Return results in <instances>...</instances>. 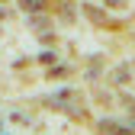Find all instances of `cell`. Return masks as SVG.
Segmentation results:
<instances>
[{"mask_svg": "<svg viewBox=\"0 0 135 135\" xmlns=\"http://www.w3.org/2000/svg\"><path fill=\"white\" fill-rule=\"evenodd\" d=\"M20 7H23L26 13H42V10H45V0H20Z\"/></svg>", "mask_w": 135, "mask_h": 135, "instance_id": "obj_1", "label": "cell"}, {"mask_svg": "<svg viewBox=\"0 0 135 135\" xmlns=\"http://www.w3.org/2000/svg\"><path fill=\"white\" fill-rule=\"evenodd\" d=\"M103 132H109V135H135V132H129V129H113V126H103Z\"/></svg>", "mask_w": 135, "mask_h": 135, "instance_id": "obj_2", "label": "cell"}]
</instances>
